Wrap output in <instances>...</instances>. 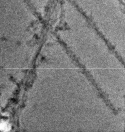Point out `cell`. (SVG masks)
I'll use <instances>...</instances> for the list:
<instances>
[{"label":"cell","instance_id":"obj_1","mask_svg":"<svg viewBox=\"0 0 125 132\" xmlns=\"http://www.w3.org/2000/svg\"><path fill=\"white\" fill-rule=\"evenodd\" d=\"M0 127H1V130L3 131H8L10 129V125L6 122L5 121H2L1 122V125H0Z\"/></svg>","mask_w":125,"mask_h":132}]
</instances>
